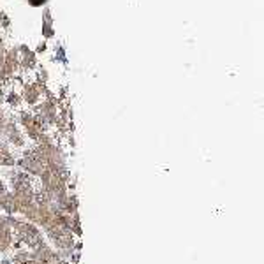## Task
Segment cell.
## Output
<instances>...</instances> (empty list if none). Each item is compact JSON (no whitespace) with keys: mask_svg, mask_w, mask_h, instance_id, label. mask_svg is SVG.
Segmentation results:
<instances>
[{"mask_svg":"<svg viewBox=\"0 0 264 264\" xmlns=\"http://www.w3.org/2000/svg\"><path fill=\"white\" fill-rule=\"evenodd\" d=\"M51 245L56 248V250H67V248H74L76 247V240H74V235L71 231H67L65 235H62L60 238L51 241Z\"/></svg>","mask_w":264,"mask_h":264,"instance_id":"obj_1","label":"cell"},{"mask_svg":"<svg viewBox=\"0 0 264 264\" xmlns=\"http://www.w3.org/2000/svg\"><path fill=\"white\" fill-rule=\"evenodd\" d=\"M0 210L6 211V215H14V195L13 192H2L0 194Z\"/></svg>","mask_w":264,"mask_h":264,"instance_id":"obj_2","label":"cell"},{"mask_svg":"<svg viewBox=\"0 0 264 264\" xmlns=\"http://www.w3.org/2000/svg\"><path fill=\"white\" fill-rule=\"evenodd\" d=\"M11 261H13V264H28V261H30V250H28V248H20V250H16L13 254Z\"/></svg>","mask_w":264,"mask_h":264,"instance_id":"obj_3","label":"cell"},{"mask_svg":"<svg viewBox=\"0 0 264 264\" xmlns=\"http://www.w3.org/2000/svg\"><path fill=\"white\" fill-rule=\"evenodd\" d=\"M78 208H79L78 197L74 194H69V199H67V205H65V208H63V211L69 215H74V213H78Z\"/></svg>","mask_w":264,"mask_h":264,"instance_id":"obj_4","label":"cell"}]
</instances>
